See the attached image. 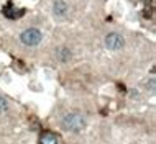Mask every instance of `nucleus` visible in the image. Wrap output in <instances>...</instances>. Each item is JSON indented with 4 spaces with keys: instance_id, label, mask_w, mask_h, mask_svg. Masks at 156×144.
<instances>
[{
    "instance_id": "1",
    "label": "nucleus",
    "mask_w": 156,
    "mask_h": 144,
    "mask_svg": "<svg viewBox=\"0 0 156 144\" xmlns=\"http://www.w3.org/2000/svg\"><path fill=\"white\" fill-rule=\"evenodd\" d=\"M62 126H64L66 129L79 133V131H82V128L86 126V121H84L82 115H79V113H69V115H66L64 120H62Z\"/></svg>"
},
{
    "instance_id": "2",
    "label": "nucleus",
    "mask_w": 156,
    "mask_h": 144,
    "mask_svg": "<svg viewBox=\"0 0 156 144\" xmlns=\"http://www.w3.org/2000/svg\"><path fill=\"white\" fill-rule=\"evenodd\" d=\"M20 39H22V43L27 44V46H36L41 41V33L35 28H30V29H27V31L22 33Z\"/></svg>"
},
{
    "instance_id": "3",
    "label": "nucleus",
    "mask_w": 156,
    "mask_h": 144,
    "mask_svg": "<svg viewBox=\"0 0 156 144\" xmlns=\"http://www.w3.org/2000/svg\"><path fill=\"white\" fill-rule=\"evenodd\" d=\"M105 46L112 51H117L123 46V38L120 35H117V33H110V35L105 38Z\"/></svg>"
},
{
    "instance_id": "4",
    "label": "nucleus",
    "mask_w": 156,
    "mask_h": 144,
    "mask_svg": "<svg viewBox=\"0 0 156 144\" xmlns=\"http://www.w3.org/2000/svg\"><path fill=\"white\" fill-rule=\"evenodd\" d=\"M66 12H67V5H66V2H64V0H58V2L54 3V13L61 16V15H64Z\"/></svg>"
},
{
    "instance_id": "5",
    "label": "nucleus",
    "mask_w": 156,
    "mask_h": 144,
    "mask_svg": "<svg viewBox=\"0 0 156 144\" xmlns=\"http://www.w3.org/2000/svg\"><path fill=\"white\" fill-rule=\"evenodd\" d=\"M41 144H58V138L48 131V133H44L41 136Z\"/></svg>"
},
{
    "instance_id": "6",
    "label": "nucleus",
    "mask_w": 156,
    "mask_h": 144,
    "mask_svg": "<svg viewBox=\"0 0 156 144\" xmlns=\"http://www.w3.org/2000/svg\"><path fill=\"white\" fill-rule=\"evenodd\" d=\"M59 56H61V59H62V61H66V59H67V56H69V53H67V51H66V49H62V51H61V54H59Z\"/></svg>"
},
{
    "instance_id": "7",
    "label": "nucleus",
    "mask_w": 156,
    "mask_h": 144,
    "mask_svg": "<svg viewBox=\"0 0 156 144\" xmlns=\"http://www.w3.org/2000/svg\"><path fill=\"white\" fill-rule=\"evenodd\" d=\"M5 107H7V105H5V100H3L2 97H0V113H2L3 110H5Z\"/></svg>"
}]
</instances>
